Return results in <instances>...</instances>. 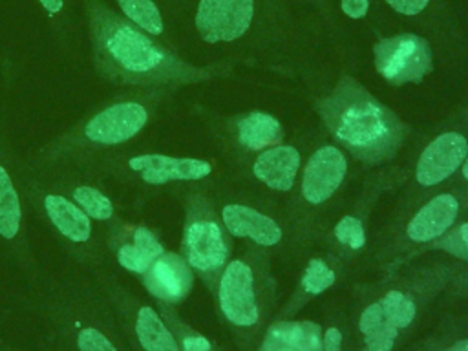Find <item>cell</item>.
Instances as JSON below:
<instances>
[{
	"mask_svg": "<svg viewBox=\"0 0 468 351\" xmlns=\"http://www.w3.org/2000/svg\"><path fill=\"white\" fill-rule=\"evenodd\" d=\"M384 316L399 329V327H408L413 318H415V303L411 298L400 291H389L382 300H380Z\"/></svg>",
	"mask_w": 468,
	"mask_h": 351,
	"instance_id": "23",
	"label": "cell"
},
{
	"mask_svg": "<svg viewBox=\"0 0 468 351\" xmlns=\"http://www.w3.org/2000/svg\"><path fill=\"white\" fill-rule=\"evenodd\" d=\"M135 333L146 351H179L176 338L152 307L139 309Z\"/></svg>",
	"mask_w": 468,
	"mask_h": 351,
	"instance_id": "20",
	"label": "cell"
},
{
	"mask_svg": "<svg viewBox=\"0 0 468 351\" xmlns=\"http://www.w3.org/2000/svg\"><path fill=\"white\" fill-rule=\"evenodd\" d=\"M73 201L82 207V210L86 212L88 218H93L99 221L110 219L113 214L112 201L106 196H102V192H99L97 188H91V186L75 188Z\"/></svg>",
	"mask_w": 468,
	"mask_h": 351,
	"instance_id": "24",
	"label": "cell"
},
{
	"mask_svg": "<svg viewBox=\"0 0 468 351\" xmlns=\"http://www.w3.org/2000/svg\"><path fill=\"white\" fill-rule=\"evenodd\" d=\"M300 168V152L294 146H274L256 157L254 176L274 190H291Z\"/></svg>",
	"mask_w": 468,
	"mask_h": 351,
	"instance_id": "14",
	"label": "cell"
},
{
	"mask_svg": "<svg viewBox=\"0 0 468 351\" xmlns=\"http://www.w3.org/2000/svg\"><path fill=\"white\" fill-rule=\"evenodd\" d=\"M358 327L364 335L367 351H391L399 329L384 316L380 302L366 307L360 316Z\"/></svg>",
	"mask_w": 468,
	"mask_h": 351,
	"instance_id": "19",
	"label": "cell"
},
{
	"mask_svg": "<svg viewBox=\"0 0 468 351\" xmlns=\"http://www.w3.org/2000/svg\"><path fill=\"white\" fill-rule=\"evenodd\" d=\"M183 351H210V342L205 336L192 335L183 338Z\"/></svg>",
	"mask_w": 468,
	"mask_h": 351,
	"instance_id": "32",
	"label": "cell"
},
{
	"mask_svg": "<svg viewBox=\"0 0 468 351\" xmlns=\"http://www.w3.org/2000/svg\"><path fill=\"white\" fill-rule=\"evenodd\" d=\"M90 31L97 58L117 75L152 77L170 64V57L148 33L99 0L90 2Z\"/></svg>",
	"mask_w": 468,
	"mask_h": 351,
	"instance_id": "2",
	"label": "cell"
},
{
	"mask_svg": "<svg viewBox=\"0 0 468 351\" xmlns=\"http://www.w3.org/2000/svg\"><path fill=\"white\" fill-rule=\"evenodd\" d=\"M386 2L402 15H417L428 5V0H386Z\"/></svg>",
	"mask_w": 468,
	"mask_h": 351,
	"instance_id": "29",
	"label": "cell"
},
{
	"mask_svg": "<svg viewBox=\"0 0 468 351\" xmlns=\"http://www.w3.org/2000/svg\"><path fill=\"white\" fill-rule=\"evenodd\" d=\"M192 271L186 260L174 252H163L144 272L146 289L163 302H181L192 289Z\"/></svg>",
	"mask_w": 468,
	"mask_h": 351,
	"instance_id": "10",
	"label": "cell"
},
{
	"mask_svg": "<svg viewBox=\"0 0 468 351\" xmlns=\"http://www.w3.org/2000/svg\"><path fill=\"white\" fill-rule=\"evenodd\" d=\"M463 176L468 179V159H464V165H463Z\"/></svg>",
	"mask_w": 468,
	"mask_h": 351,
	"instance_id": "35",
	"label": "cell"
},
{
	"mask_svg": "<svg viewBox=\"0 0 468 351\" xmlns=\"http://www.w3.org/2000/svg\"><path fill=\"white\" fill-rule=\"evenodd\" d=\"M163 252V245L157 241V238L146 227H137L133 230V241L119 249L117 260L124 269L144 274Z\"/></svg>",
	"mask_w": 468,
	"mask_h": 351,
	"instance_id": "17",
	"label": "cell"
},
{
	"mask_svg": "<svg viewBox=\"0 0 468 351\" xmlns=\"http://www.w3.org/2000/svg\"><path fill=\"white\" fill-rule=\"evenodd\" d=\"M252 13V0H199L196 27L207 42H230L249 29Z\"/></svg>",
	"mask_w": 468,
	"mask_h": 351,
	"instance_id": "4",
	"label": "cell"
},
{
	"mask_svg": "<svg viewBox=\"0 0 468 351\" xmlns=\"http://www.w3.org/2000/svg\"><path fill=\"white\" fill-rule=\"evenodd\" d=\"M322 115L335 137L369 163L391 157L404 135L399 119L351 80L322 102Z\"/></svg>",
	"mask_w": 468,
	"mask_h": 351,
	"instance_id": "1",
	"label": "cell"
},
{
	"mask_svg": "<svg viewBox=\"0 0 468 351\" xmlns=\"http://www.w3.org/2000/svg\"><path fill=\"white\" fill-rule=\"evenodd\" d=\"M221 216L227 230L234 236L250 238L260 245H274L282 239V230L276 221L250 207L225 205Z\"/></svg>",
	"mask_w": 468,
	"mask_h": 351,
	"instance_id": "13",
	"label": "cell"
},
{
	"mask_svg": "<svg viewBox=\"0 0 468 351\" xmlns=\"http://www.w3.org/2000/svg\"><path fill=\"white\" fill-rule=\"evenodd\" d=\"M130 168L139 172L146 183L163 185L168 181H194L203 179L212 172L210 163L203 159H177L159 154L135 155L128 161Z\"/></svg>",
	"mask_w": 468,
	"mask_h": 351,
	"instance_id": "11",
	"label": "cell"
},
{
	"mask_svg": "<svg viewBox=\"0 0 468 351\" xmlns=\"http://www.w3.org/2000/svg\"><path fill=\"white\" fill-rule=\"evenodd\" d=\"M333 282H335V272L325 265L324 260L314 258L309 261V265L303 272L302 287L311 294H320L329 285H333Z\"/></svg>",
	"mask_w": 468,
	"mask_h": 351,
	"instance_id": "25",
	"label": "cell"
},
{
	"mask_svg": "<svg viewBox=\"0 0 468 351\" xmlns=\"http://www.w3.org/2000/svg\"><path fill=\"white\" fill-rule=\"evenodd\" d=\"M335 236L340 243L347 245L349 249H362L366 241L362 221L355 216H344L335 227Z\"/></svg>",
	"mask_w": 468,
	"mask_h": 351,
	"instance_id": "26",
	"label": "cell"
},
{
	"mask_svg": "<svg viewBox=\"0 0 468 351\" xmlns=\"http://www.w3.org/2000/svg\"><path fill=\"white\" fill-rule=\"evenodd\" d=\"M373 55L377 71L391 84L420 82L433 66L428 40L411 33L380 40L375 46Z\"/></svg>",
	"mask_w": 468,
	"mask_h": 351,
	"instance_id": "3",
	"label": "cell"
},
{
	"mask_svg": "<svg viewBox=\"0 0 468 351\" xmlns=\"http://www.w3.org/2000/svg\"><path fill=\"white\" fill-rule=\"evenodd\" d=\"M185 256L190 267L212 272L219 269L229 256V245L223 230L214 219H196L185 230Z\"/></svg>",
	"mask_w": 468,
	"mask_h": 351,
	"instance_id": "9",
	"label": "cell"
},
{
	"mask_svg": "<svg viewBox=\"0 0 468 351\" xmlns=\"http://www.w3.org/2000/svg\"><path fill=\"white\" fill-rule=\"evenodd\" d=\"M260 351H324L320 325L314 322H278L261 344Z\"/></svg>",
	"mask_w": 468,
	"mask_h": 351,
	"instance_id": "15",
	"label": "cell"
},
{
	"mask_svg": "<svg viewBox=\"0 0 468 351\" xmlns=\"http://www.w3.org/2000/svg\"><path fill=\"white\" fill-rule=\"evenodd\" d=\"M20 201L13 181L4 166H0V236L15 238L20 229Z\"/></svg>",
	"mask_w": 468,
	"mask_h": 351,
	"instance_id": "21",
	"label": "cell"
},
{
	"mask_svg": "<svg viewBox=\"0 0 468 351\" xmlns=\"http://www.w3.org/2000/svg\"><path fill=\"white\" fill-rule=\"evenodd\" d=\"M79 349L80 351H117L115 346L97 329L86 327L79 333Z\"/></svg>",
	"mask_w": 468,
	"mask_h": 351,
	"instance_id": "27",
	"label": "cell"
},
{
	"mask_svg": "<svg viewBox=\"0 0 468 351\" xmlns=\"http://www.w3.org/2000/svg\"><path fill=\"white\" fill-rule=\"evenodd\" d=\"M44 208L51 219V223L58 229L60 234L69 238L71 241H86L91 232L90 218L82 208L73 205L64 196H46Z\"/></svg>",
	"mask_w": 468,
	"mask_h": 351,
	"instance_id": "16",
	"label": "cell"
},
{
	"mask_svg": "<svg viewBox=\"0 0 468 351\" xmlns=\"http://www.w3.org/2000/svg\"><path fill=\"white\" fill-rule=\"evenodd\" d=\"M117 5L126 16V20H130L133 26H137L144 33L148 35L163 33L165 29L163 16L154 0H117Z\"/></svg>",
	"mask_w": 468,
	"mask_h": 351,
	"instance_id": "22",
	"label": "cell"
},
{
	"mask_svg": "<svg viewBox=\"0 0 468 351\" xmlns=\"http://www.w3.org/2000/svg\"><path fill=\"white\" fill-rule=\"evenodd\" d=\"M219 305L223 314L236 325H252L258 320L252 271L243 261L227 265L219 282Z\"/></svg>",
	"mask_w": 468,
	"mask_h": 351,
	"instance_id": "5",
	"label": "cell"
},
{
	"mask_svg": "<svg viewBox=\"0 0 468 351\" xmlns=\"http://www.w3.org/2000/svg\"><path fill=\"white\" fill-rule=\"evenodd\" d=\"M439 245L444 247L448 252H452L463 260H468V223H463L461 227H457Z\"/></svg>",
	"mask_w": 468,
	"mask_h": 351,
	"instance_id": "28",
	"label": "cell"
},
{
	"mask_svg": "<svg viewBox=\"0 0 468 351\" xmlns=\"http://www.w3.org/2000/svg\"><path fill=\"white\" fill-rule=\"evenodd\" d=\"M148 121V113L139 102H117L97 113L84 128L90 141L99 144H119L137 135Z\"/></svg>",
	"mask_w": 468,
	"mask_h": 351,
	"instance_id": "6",
	"label": "cell"
},
{
	"mask_svg": "<svg viewBox=\"0 0 468 351\" xmlns=\"http://www.w3.org/2000/svg\"><path fill=\"white\" fill-rule=\"evenodd\" d=\"M457 212L459 201L452 194H441L413 216L406 232L413 241H431L453 225Z\"/></svg>",
	"mask_w": 468,
	"mask_h": 351,
	"instance_id": "12",
	"label": "cell"
},
{
	"mask_svg": "<svg viewBox=\"0 0 468 351\" xmlns=\"http://www.w3.org/2000/svg\"><path fill=\"white\" fill-rule=\"evenodd\" d=\"M38 4L44 7V11L53 16V15H58L64 7V0H38Z\"/></svg>",
	"mask_w": 468,
	"mask_h": 351,
	"instance_id": "33",
	"label": "cell"
},
{
	"mask_svg": "<svg viewBox=\"0 0 468 351\" xmlns=\"http://www.w3.org/2000/svg\"><path fill=\"white\" fill-rule=\"evenodd\" d=\"M346 170H347V163L344 154L338 148L335 146L318 148L311 155L303 170V181H302L303 197L313 205L324 203L340 186V183L344 181Z\"/></svg>",
	"mask_w": 468,
	"mask_h": 351,
	"instance_id": "8",
	"label": "cell"
},
{
	"mask_svg": "<svg viewBox=\"0 0 468 351\" xmlns=\"http://www.w3.org/2000/svg\"><path fill=\"white\" fill-rule=\"evenodd\" d=\"M282 135L283 133L280 122L269 113L252 112L238 122L239 143L250 150H261L265 146L276 144Z\"/></svg>",
	"mask_w": 468,
	"mask_h": 351,
	"instance_id": "18",
	"label": "cell"
},
{
	"mask_svg": "<svg viewBox=\"0 0 468 351\" xmlns=\"http://www.w3.org/2000/svg\"><path fill=\"white\" fill-rule=\"evenodd\" d=\"M468 143L457 132H446L435 137L422 152L415 177L424 186H433L450 177L466 159Z\"/></svg>",
	"mask_w": 468,
	"mask_h": 351,
	"instance_id": "7",
	"label": "cell"
},
{
	"mask_svg": "<svg viewBox=\"0 0 468 351\" xmlns=\"http://www.w3.org/2000/svg\"><path fill=\"white\" fill-rule=\"evenodd\" d=\"M369 0H342V11L351 18H362L367 13Z\"/></svg>",
	"mask_w": 468,
	"mask_h": 351,
	"instance_id": "30",
	"label": "cell"
},
{
	"mask_svg": "<svg viewBox=\"0 0 468 351\" xmlns=\"http://www.w3.org/2000/svg\"><path fill=\"white\" fill-rule=\"evenodd\" d=\"M448 351H468V338L455 342Z\"/></svg>",
	"mask_w": 468,
	"mask_h": 351,
	"instance_id": "34",
	"label": "cell"
},
{
	"mask_svg": "<svg viewBox=\"0 0 468 351\" xmlns=\"http://www.w3.org/2000/svg\"><path fill=\"white\" fill-rule=\"evenodd\" d=\"M324 351H342V335L336 327H329L322 336Z\"/></svg>",
	"mask_w": 468,
	"mask_h": 351,
	"instance_id": "31",
	"label": "cell"
}]
</instances>
